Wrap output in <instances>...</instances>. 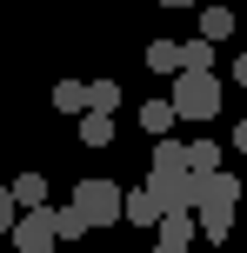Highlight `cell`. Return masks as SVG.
<instances>
[{"label":"cell","mask_w":247,"mask_h":253,"mask_svg":"<svg viewBox=\"0 0 247 253\" xmlns=\"http://www.w3.org/2000/svg\"><path fill=\"white\" fill-rule=\"evenodd\" d=\"M200 233H207V240L221 247L227 233H234V213H227V207H207V213H200Z\"/></svg>","instance_id":"9a60e30c"},{"label":"cell","mask_w":247,"mask_h":253,"mask_svg":"<svg viewBox=\"0 0 247 253\" xmlns=\"http://www.w3.org/2000/svg\"><path fill=\"white\" fill-rule=\"evenodd\" d=\"M234 80H241V87H247V53H241V60H234Z\"/></svg>","instance_id":"ffe728a7"},{"label":"cell","mask_w":247,"mask_h":253,"mask_svg":"<svg viewBox=\"0 0 247 253\" xmlns=\"http://www.w3.org/2000/svg\"><path fill=\"white\" fill-rule=\"evenodd\" d=\"M53 107H60V114H80V107H94V93L80 87V80H60V87H53Z\"/></svg>","instance_id":"5bb4252c"},{"label":"cell","mask_w":247,"mask_h":253,"mask_svg":"<svg viewBox=\"0 0 247 253\" xmlns=\"http://www.w3.org/2000/svg\"><path fill=\"white\" fill-rule=\"evenodd\" d=\"M53 227H60V240H80V233H94V220L67 200V207H53Z\"/></svg>","instance_id":"30bf717a"},{"label":"cell","mask_w":247,"mask_h":253,"mask_svg":"<svg viewBox=\"0 0 247 253\" xmlns=\"http://www.w3.org/2000/svg\"><path fill=\"white\" fill-rule=\"evenodd\" d=\"M20 213H27V207L13 200V187H0V233H13V227H20Z\"/></svg>","instance_id":"d6986e66"},{"label":"cell","mask_w":247,"mask_h":253,"mask_svg":"<svg viewBox=\"0 0 247 253\" xmlns=\"http://www.w3.org/2000/svg\"><path fill=\"white\" fill-rule=\"evenodd\" d=\"M174 120H181V107H174V100H147V107H141V126H147L154 140H167Z\"/></svg>","instance_id":"52a82bcc"},{"label":"cell","mask_w":247,"mask_h":253,"mask_svg":"<svg viewBox=\"0 0 247 253\" xmlns=\"http://www.w3.org/2000/svg\"><path fill=\"white\" fill-rule=\"evenodd\" d=\"M13 200H20L27 213H34V207H47V173H20V180H13Z\"/></svg>","instance_id":"9c48e42d"},{"label":"cell","mask_w":247,"mask_h":253,"mask_svg":"<svg viewBox=\"0 0 247 253\" xmlns=\"http://www.w3.org/2000/svg\"><path fill=\"white\" fill-rule=\"evenodd\" d=\"M187 153H194V173H214L221 167V147L214 140H187Z\"/></svg>","instance_id":"ac0fdd59"},{"label":"cell","mask_w":247,"mask_h":253,"mask_svg":"<svg viewBox=\"0 0 247 253\" xmlns=\"http://www.w3.org/2000/svg\"><path fill=\"white\" fill-rule=\"evenodd\" d=\"M147 193L167 213H194V153L181 140H154V167H147Z\"/></svg>","instance_id":"6da1fadb"},{"label":"cell","mask_w":247,"mask_h":253,"mask_svg":"<svg viewBox=\"0 0 247 253\" xmlns=\"http://www.w3.org/2000/svg\"><path fill=\"white\" fill-rule=\"evenodd\" d=\"M241 27H247V13H241Z\"/></svg>","instance_id":"603a6c76"},{"label":"cell","mask_w":247,"mask_h":253,"mask_svg":"<svg viewBox=\"0 0 247 253\" xmlns=\"http://www.w3.org/2000/svg\"><path fill=\"white\" fill-rule=\"evenodd\" d=\"M147 67L154 74H181V47L174 40H147Z\"/></svg>","instance_id":"4fadbf2b"},{"label":"cell","mask_w":247,"mask_h":253,"mask_svg":"<svg viewBox=\"0 0 247 253\" xmlns=\"http://www.w3.org/2000/svg\"><path fill=\"white\" fill-rule=\"evenodd\" d=\"M80 140H87V147H107V140H114V120L107 114H80Z\"/></svg>","instance_id":"2e32d148"},{"label":"cell","mask_w":247,"mask_h":253,"mask_svg":"<svg viewBox=\"0 0 247 253\" xmlns=\"http://www.w3.org/2000/svg\"><path fill=\"white\" fill-rule=\"evenodd\" d=\"M234 200H241V180L227 173V167L194 173V213H207V207H227V213H234Z\"/></svg>","instance_id":"5b68a950"},{"label":"cell","mask_w":247,"mask_h":253,"mask_svg":"<svg viewBox=\"0 0 247 253\" xmlns=\"http://www.w3.org/2000/svg\"><path fill=\"white\" fill-rule=\"evenodd\" d=\"M74 207L94 220V227H114V220H127V193H120L114 180H80V187H74Z\"/></svg>","instance_id":"3957f363"},{"label":"cell","mask_w":247,"mask_h":253,"mask_svg":"<svg viewBox=\"0 0 247 253\" xmlns=\"http://www.w3.org/2000/svg\"><path fill=\"white\" fill-rule=\"evenodd\" d=\"M154 7H194V0H154Z\"/></svg>","instance_id":"44dd1931"},{"label":"cell","mask_w":247,"mask_h":253,"mask_svg":"<svg viewBox=\"0 0 247 253\" xmlns=\"http://www.w3.org/2000/svg\"><path fill=\"white\" fill-rule=\"evenodd\" d=\"M174 107H181V120H214L221 114V80L214 74H174Z\"/></svg>","instance_id":"7a4b0ae2"},{"label":"cell","mask_w":247,"mask_h":253,"mask_svg":"<svg viewBox=\"0 0 247 253\" xmlns=\"http://www.w3.org/2000/svg\"><path fill=\"white\" fill-rule=\"evenodd\" d=\"M234 147H241V153H247V126H241V133H234Z\"/></svg>","instance_id":"7402d4cb"},{"label":"cell","mask_w":247,"mask_h":253,"mask_svg":"<svg viewBox=\"0 0 247 253\" xmlns=\"http://www.w3.org/2000/svg\"><path fill=\"white\" fill-rule=\"evenodd\" d=\"M181 74H214V40H187L181 47Z\"/></svg>","instance_id":"8fae6325"},{"label":"cell","mask_w":247,"mask_h":253,"mask_svg":"<svg viewBox=\"0 0 247 253\" xmlns=\"http://www.w3.org/2000/svg\"><path fill=\"white\" fill-rule=\"evenodd\" d=\"M194 227H200V220L194 213H167V220H160V240H154V253H187V247H194Z\"/></svg>","instance_id":"8992f818"},{"label":"cell","mask_w":247,"mask_h":253,"mask_svg":"<svg viewBox=\"0 0 247 253\" xmlns=\"http://www.w3.org/2000/svg\"><path fill=\"white\" fill-rule=\"evenodd\" d=\"M13 253H60V227H53V207H34L13 227Z\"/></svg>","instance_id":"277c9868"},{"label":"cell","mask_w":247,"mask_h":253,"mask_svg":"<svg viewBox=\"0 0 247 253\" xmlns=\"http://www.w3.org/2000/svg\"><path fill=\"white\" fill-rule=\"evenodd\" d=\"M234 13H227V7H200V40H227V34H234Z\"/></svg>","instance_id":"7c38bea8"},{"label":"cell","mask_w":247,"mask_h":253,"mask_svg":"<svg viewBox=\"0 0 247 253\" xmlns=\"http://www.w3.org/2000/svg\"><path fill=\"white\" fill-rule=\"evenodd\" d=\"M94 107H87V114H114V107H120V87H114V80H94Z\"/></svg>","instance_id":"e0dca14e"},{"label":"cell","mask_w":247,"mask_h":253,"mask_svg":"<svg viewBox=\"0 0 247 253\" xmlns=\"http://www.w3.org/2000/svg\"><path fill=\"white\" fill-rule=\"evenodd\" d=\"M127 220H134V227H160V220H167V207L141 187V193H127Z\"/></svg>","instance_id":"ba28073f"}]
</instances>
